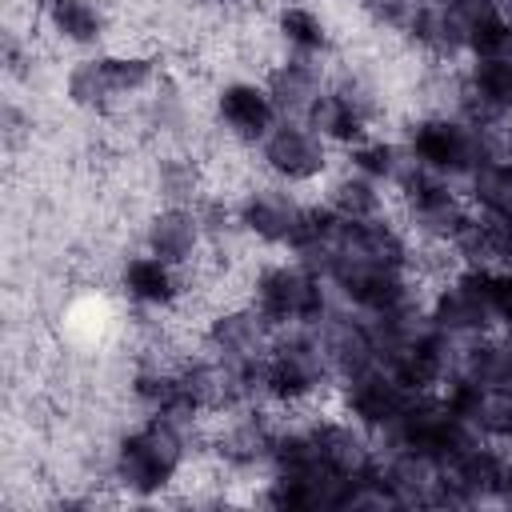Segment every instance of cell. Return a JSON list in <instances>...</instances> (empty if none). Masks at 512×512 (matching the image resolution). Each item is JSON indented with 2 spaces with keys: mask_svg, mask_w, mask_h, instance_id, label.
I'll return each mask as SVG.
<instances>
[{
  "mask_svg": "<svg viewBox=\"0 0 512 512\" xmlns=\"http://www.w3.org/2000/svg\"><path fill=\"white\" fill-rule=\"evenodd\" d=\"M336 148L308 124V120H276L272 132L256 144L260 172L292 184V188H320L336 168Z\"/></svg>",
  "mask_w": 512,
  "mask_h": 512,
  "instance_id": "obj_5",
  "label": "cell"
},
{
  "mask_svg": "<svg viewBox=\"0 0 512 512\" xmlns=\"http://www.w3.org/2000/svg\"><path fill=\"white\" fill-rule=\"evenodd\" d=\"M272 340H276V328L248 300L212 308L200 328V348H208L224 364H256L268 356Z\"/></svg>",
  "mask_w": 512,
  "mask_h": 512,
  "instance_id": "obj_9",
  "label": "cell"
},
{
  "mask_svg": "<svg viewBox=\"0 0 512 512\" xmlns=\"http://www.w3.org/2000/svg\"><path fill=\"white\" fill-rule=\"evenodd\" d=\"M464 116L476 124H500L512 116V56L464 60Z\"/></svg>",
  "mask_w": 512,
  "mask_h": 512,
  "instance_id": "obj_14",
  "label": "cell"
},
{
  "mask_svg": "<svg viewBox=\"0 0 512 512\" xmlns=\"http://www.w3.org/2000/svg\"><path fill=\"white\" fill-rule=\"evenodd\" d=\"M96 56H100V68H104V76H108V84H112V92H116L120 104H128V100L152 92L156 80H160V64H156V56H148V52L104 48V52H96Z\"/></svg>",
  "mask_w": 512,
  "mask_h": 512,
  "instance_id": "obj_22",
  "label": "cell"
},
{
  "mask_svg": "<svg viewBox=\"0 0 512 512\" xmlns=\"http://www.w3.org/2000/svg\"><path fill=\"white\" fill-rule=\"evenodd\" d=\"M196 436L164 416H144L136 428L120 432L108 456L112 484L132 500H156L188 476Z\"/></svg>",
  "mask_w": 512,
  "mask_h": 512,
  "instance_id": "obj_1",
  "label": "cell"
},
{
  "mask_svg": "<svg viewBox=\"0 0 512 512\" xmlns=\"http://www.w3.org/2000/svg\"><path fill=\"white\" fill-rule=\"evenodd\" d=\"M420 4H424V8H452L456 0H420Z\"/></svg>",
  "mask_w": 512,
  "mask_h": 512,
  "instance_id": "obj_26",
  "label": "cell"
},
{
  "mask_svg": "<svg viewBox=\"0 0 512 512\" xmlns=\"http://www.w3.org/2000/svg\"><path fill=\"white\" fill-rule=\"evenodd\" d=\"M404 144L412 160L436 176L468 180L484 160L500 156L492 144V124H476L456 112H424L404 128Z\"/></svg>",
  "mask_w": 512,
  "mask_h": 512,
  "instance_id": "obj_3",
  "label": "cell"
},
{
  "mask_svg": "<svg viewBox=\"0 0 512 512\" xmlns=\"http://www.w3.org/2000/svg\"><path fill=\"white\" fill-rule=\"evenodd\" d=\"M276 332L284 328H316L332 304L340 300L332 292V284L312 272L308 264H300L296 256H280V260H264L256 264L252 280H248V296H244Z\"/></svg>",
  "mask_w": 512,
  "mask_h": 512,
  "instance_id": "obj_2",
  "label": "cell"
},
{
  "mask_svg": "<svg viewBox=\"0 0 512 512\" xmlns=\"http://www.w3.org/2000/svg\"><path fill=\"white\" fill-rule=\"evenodd\" d=\"M304 120H308V124H312L336 152H344V148H352L356 140H364L368 132H376V124H372L360 108H352L332 84L320 92V100L312 104V112H308Z\"/></svg>",
  "mask_w": 512,
  "mask_h": 512,
  "instance_id": "obj_19",
  "label": "cell"
},
{
  "mask_svg": "<svg viewBox=\"0 0 512 512\" xmlns=\"http://www.w3.org/2000/svg\"><path fill=\"white\" fill-rule=\"evenodd\" d=\"M152 192L160 204H196L208 192V176L196 156L188 152H164L152 164Z\"/></svg>",
  "mask_w": 512,
  "mask_h": 512,
  "instance_id": "obj_20",
  "label": "cell"
},
{
  "mask_svg": "<svg viewBox=\"0 0 512 512\" xmlns=\"http://www.w3.org/2000/svg\"><path fill=\"white\" fill-rule=\"evenodd\" d=\"M40 20L60 44L80 52H92V48L100 52L108 36V12L96 0H44Z\"/></svg>",
  "mask_w": 512,
  "mask_h": 512,
  "instance_id": "obj_17",
  "label": "cell"
},
{
  "mask_svg": "<svg viewBox=\"0 0 512 512\" xmlns=\"http://www.w3.org/2000/svg\"><path fill=\"white\" fill-rule=\"evenodd\" d=\"M212 116H216V128L240 144V148H256L272 124L280 120L276 108H272V96L264 88V80H252V76H232L216 88V100H212Z\"/></svg>",
  "mask_w": 512,
  "mask_h": 512,
  "instance_id": "obj_11",
  "label": "cell"
},
{
  "mask_svg": "<svg viewBox=\"0 0 512 512\" xmlns=\"http://www.w3.org/2000/svg\"><path fill=\"white\" fill-rule=\"evenodd\" d=\"M412 400H416V392L404 388L400 376L392 368H384V364L364 368V372H356V376L336 384V408L344 416H352L356 424H364L372 436L388 432L408 412Z\"/></svg>",
  "mask_w": 512,
  "mask_h": 512,
  "instance_id": "obj_8",
  "label": "cell"
},
{
  "mask_svg": "<svg viewBox=\"0 0 512 512\" xmlns=\"http://www.w3.org/2000/svg\"><path fill=\"white\" fill-rule=\"evenodd\" d=\"M144 248L176 268H192L200 256H204V224H200V212L196 204H160L148 212L144 220Z\"/></svg>",
  "mask_w": 512,
  "mask_h": 512,
  "instance_id": "obj_13",
  "label": "cell"
},
{
  "mask_svg": "<svg viewBox=\"0 0 512 512\" xmlns=\"http://www.w3.org/2000/svg\"><path fill=\"white\" fill-rule=\"evenodd\" d=\"M500 504H512V468H508V480H504V496H500Z\"/></svg>",
  "mask_w": 512,
  "mask_h": 512,
  "instance_id": "obj_25",
  "label": "cell"
},
{
  "mask_svg": "<svg viewBox=\"0 0 512 512\" xmlns=\"http://www.w3.org/2000/svg\"><path fill=\"white\" fill-rule=\"evenodd\" d=\"M204 4H208V8H224V12H228V8H240L244 0H204Z\"/></svg>",
  "mask_w": 512,
  "mask_h": 512,
  "instance_id": "obj_24",
  "label": "cell"
},
{
  "mask_svg": "<svg viewBox=\"0 0 512 512\" xmlns=\"http://www.w3.org/2000/svg\"><path fill=\"white\" fill-rule=\"evenodd\" d=\"M428 320L456 336V340H472L484 336L492 328H500L496 320V304H492V268H460L448 280H440L428 300H424Z\"/></svg>",
  "mask_w": 512,
  "mask_h": 512,
  "instance_id": "obj_6",
  "label": "cell"
},
{
  "mask_svg": "<svg viewBox=\"0 0 512 512\" xmlns=\"http://www.w3.org/2000/svg\"><path fill=\"white\" fill-rule=\"evenodd\" d=\"M120 296L136 308V312H152V316H164V312H176L184 300H188V272L152 256L148 248L140 252H128L120 260Z\"/></svg>",
  "mask_w": 512,
  "mask_h": 512,
  "instance_id": "obj_10",
  "label": "cell"
},
{
  "mask_svg": "<svg viewBox=\"0 0 512 512\" xmlns=\"http://www.w3.org/2000/svg\"><path fill=\"white\" fill-rule=\"evenodd\" d=\"M64 100H68L72 108L88 112V116H112V112L120 108V100H116V92H112V84H108V76H104L96 52H92V56H80V60L64 72Z\"/></svg>",
  "mask_w": 512,
  "mask_h": 512,
  "instance_id": "obj_21",
  "label": "cell"
},
{
  "mask_svg": "<svg viewBox=\"0 0 512 512\" xmlns=\"http://www.w3.org/2000/svg\"><path fill=\"white\" fill-rule=\"evenodd\" d=\"M400 220L420 244H456V236L468 228L476 208L460 192V180L436 176L416 164V172L396 188Z\"/></svg>",
  "mask_w": 512,
  "mask_h": 512,
  "instance_id": "obj_4",
  "label": "cell"
},
{
  "mask_svg": "<svg viewBox=\"0 0 512 512\" xmlns=\"http://www.w3.org/2000/svg\"><path fill=\"white\" fill-rule=\"evenodd\" d=\"M272 40L280 52L288 56H312V60H328L332 56V28L328 20L300 0H280L272 12Z\"/></svg>",
  "mask_w": 512,
  "mask_h": 512,
  "instance_id": "obj_15",
  "label": "cell"
},
{
  "mask_svg": "<svg viewBox=\"0 0 512 512\" xmlns=\"http://www.w3.org/2000/svg\"><path fill=\"white\" fill-rule=\"evenodd\" d=\"M364 8V20L380 32H396V36H408L412 20L420 16V0H360Z\"/></svg>",
  "mask_w": 512,
  "mask_h": 512,
  "instance_id": "obj_23",
  "label": "cell"
},
{
  "mask_svg": "<svg viewBox=\"0 0 512 512\" xmlns=\"http://www.w3.org/2000/svg\"><path fill=\"white\" fill-rule=\"evenodd\" d=\"M320 200L348 224H360V220H376V216H388V188L352 172L348 164L340 172H332L324 184H320Z\"/></svg>",
  "mask_w": 512,
  "mask_h": 512,
  "instance_id": "obj_18",
  "label": "cell"
},
{
  "mask_svg": "<svg viewBox=\"0 0 512 512\" xmlns=\"http://www.w3.org/2000/svg\"><path fill=\"white\" fill-rule=\"evenodd\" d=\"M304 204L308 200L300 196V188L280 184V180L268 176V180L248 184L236 196V216H240V228L252 244H260L268 252H288Z\"/></svg>",
  "mask_w": 512,
  "mask_h": 512,
  "instance_id": "obj_7",
  "label": "cell"
},
{
  "mask_svg": "<svg viewBox=\"0 0 512 512\" xmlns=\"http://www.w3.org/2000/svg\"><path fill=\"white\" fill-rule=\"evenodd\" d=\"M260 80H264V88H268L272 108H276L280 120H304L312 112V104L320 100V92L328 88V60L280 52L264 68Z\"/></svg>",
  "mask_w": 512,
  "mask_h": 512,
  "instance_id": "obj_12",
  "label": "cell"
},
{
  "mask_svg": "<svg viewBox=\"0 0 512 512\" xmlns=\"http://www.w3.org/2000/svg\"><path fill=\"white\" fill-rule=\"evenodd\" d=\"M340 156H344V164H348L352 172H360V176H368V180L384 184L388 192H396V188L416 172V160H412V152H408L404 136H400V140H392V136L368 132L364 140H356V144H352V148H344Z\"/></svg>",
  "mask_w": 512,
  "mask_h": 512,
  "instance_id": "obj_16",
  "label": "cell"
}]
</instances>
